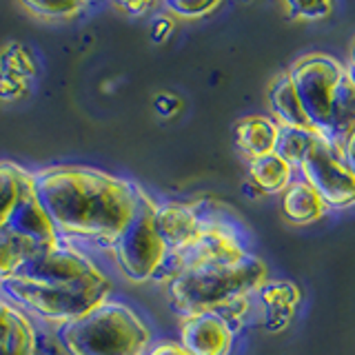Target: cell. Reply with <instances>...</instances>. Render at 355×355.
I'll return each instance as SVG.
<instances>
[{"label": "cell", "instance_id": "obj_28", "mask_svg": "<svg viewBox=\"0 0 355 355\" xmlns=\"http://www.w3.org/2000/svg\"><path fill=\"white\" fill-rule=\"evenodd\" d=\"M155 109H158V114H162V116H171L180 109V103H178L171 94H164V96H158V100H155Z\"/></svg>", "mask_w": 355, "mask_h": 355}, {"label": "cell", "instance_id": "obj_24", "mask_svg": "<svg viewBox=\"0 0 355 355\" xmlns=\"http://www.w3.org/2000/svg\"><path fill=\"white\" fill-rule=\"evenodd\" d=\"M164 9L180 18H205L220 9L216 0H166Z\"/></svg>", "mask_w": 355, "mask_h": 355}, {"label": "cell", "instance_id": "obj_15", "mask_svg": "<svg viewBox=\"0 0 355 355\" xmlns=\"http://www.w3.org/2000/svg\"><path fill=\"white\" fill-rule=\"evenodd\" d=\"M269 105H271V111H273V120L280 127L315 131L313 125H311V120L306 116L302 103H300V98L295 94V87L291 83V78H288V73L275 78V80L271 83V87H269Z\"/></svg>", "mask_w": 355, "mask_h": 355}, {"label": "cell", "instance_id": "obj_17", "mask_svg": "<svg viewBox=\"0 0 355 355\" xmlns=\"http://www.w3.org/2000/svg\"><path fill=\"white\" fill-rule=\"evenodd\" d=\"M327 205L304 180H293L282 193V214L293 225H311L324 216Z\"/></svg>", "mask_w": 355, "mask_h": 355}, {"label": "cell", "instance_id": "obj_18", "mask_svg": "<svg viewBox=\"0 0 355 355\" xmlns=\"http://www.w3.org/2000/svg\"><path fill=\"white\" fill-rule=\"evenodd\" d=\"M29 180L31 173L22 166L14 162H0V229L9 227Z\"/></svg>", "mask_w": 355, "mask_h": 355}, {"label": "cell", "instance_id": "obj_26", "mask_svg": "<svg viewBox=\"0 0 355 355\" xmlns=\"http://www.w3.org/2000/svg\"><path fill=\"white\" fill-rule=\"evenodd\" d=\"M27 92V80L25 78L11 76L0 71V100H18Z\"/></svg>", "mask_w": 355, "mask_h": 355}, {"label": "cell", "instance_id": "obj_32", "mask_svg": "<svg viewBox=\"0 0 355 355\" xmlns=\"http://www.w3.org/2000/svg\"><path fill=\"white\" fill-rule=\"evenodd\" d=\"M351 71L355 73V42H353V47H351Z\"/></svg>", "mask_w": 355, "mask_h": 355}, {"label": "cell", "instance_id": "obj_1", "mask_svg": "<svg viewBox=\"0 0 355 355\" xmlns=\"http://www.w3.org/2000/svg\"><path fill=\"white\" fill-rule=\"evenodd\" d=\"M36 196L58 238L114 244L136 216L144 191L92 166L60 164L33 173Z\"/></svg>", "mask_w": 355, "mask_h": 355}, {"label": "cell", "instance_id": "obj_13", "mask_svg": "<svg viewBox=\"0 0 355 355\" xmlns=\"http://www.w3.org/2000/svg\"><path fill=\"white\" fill-rule=\"evenodd\" d=\"M0 355H38V336L22 309L0 302Z\"/></svg>", "mask_w": 355, "mask_h": 355}, {"label": "cell", "instance_id": "obj_5", "mask_svg": "<svg viewBox=\"0 0 355 355\" xmlns=\"http://www.w3.org/2000/svg\"><path fill=\"white\" fill-rule=\"evenodd\" d=\"M111 249H114L120 273L129 282L142 284L160 277L166 258H169V249L155 229V202L147 193L142 196L136 216L111 244Z\"/></svg>", "mask_w": 355, "mask_h": 355}, {"label": "cell", "instance_id": "obj_29", "mask_svg": "<svg viewBox=\"0 0 355 355\" xmlns=\"http://www.w3.org/2000/svg\"><path fill=\"white\" fill-rule=\"evenodd\" d=\"M171 29H173L171 20L166 18V16H162V18H158V20L153 22L151 36H153V40H155V42H162V40H166V36H169V33H171Z\"/></svg>", "mask_w": 355, "mask_h": 355}, {"label": "cell", "instance_id": "obj_31", "mask_svg": "<svg viewBox=\"0 0 355 355\" xmlns=\"http://www.w3.org/2000/svg\"><path fill=\"white\" fill-rule=\"evenodd\" d=\"M116 7L127 11L129 16H140V14H144V11L151 9V3H118Z\"/></svg>", "mask_w": 355, "mask_h": 355}, {"label": "cell", "instance_id": "obj_23", "mask_svg": "<svg viewBox=\"0 0 355 355\" xmlns=\"http://www.w3.org/2000/svg\"><path fill=\"white\" fill-rule=\"evenodd\" d=\"M20 7L29 11L33 18L42 20H69L76 18L85 9V3H38V0H25Z\"/></svg>", "mask_w": 355, "mask_h": 355}, {"label": "cell", "instance_id": "obj_9", "mask_svg": "<svg viewBox=\"0 0 355 355\" xmlns=\"http://www.w3.org/2000/svg\"><path fill=\"white\" fill-rule=\"evenodd\" d=\"M236 331L216 311L187 315L180 327V344L191 355H229Z\"/></svg>", "mask_w": 355, "mask_h": 355}, {"label": "cell", "instance_id": "obj_6", "mask_svg": "<svg viewBox=\"0 0 355 355\" xmlns=\"http://www.w3.org/2000/svg\"><path fill=\"white\" fill-rule=\"evenodd\" d=\"M313 129L331 140L333 107L347 67L327 53H306L286 71Z\"/></svg>", "mask_w": 355, "mask_h": 355}, {"label": "cell", "instance_id": "obj_2", "mask_svg": "<svg viewBox=\"0 0 355 355\" xmlns=\"http://www.w3.org/2000/svg\"><path fill=\"white\" fill-rule=\"evenodd\" d=\"M266 280V264L249 251L233 258L200 262L166 280L171 306L182 318L225 311Z\"/></svg>", "mask_w": 355, "mask_h": 355}, {"label": "cell", "instance_id": "obj_14", "mask_svg": "<svg viewBox=\"0 0 355 355\" xmlns=\"http://www.w3.org/2000/svg\"><path fill=\"white\" fill-rule=\"evenodd\" d=\"M277 131H280V125L273 118L247 116L240 118L233 127V142L249 160H253L275 151Z\"/></svg>", "mask_w": 355, "mask_h": 355}, {"label": "cell", "instance_id": "obj_12", "mask_svg": "<svg viewBox=\"0 0 355 355\" xmlns=\"http://www.w3.org/2000/svg\"><path fill=\"white\" fill-rule=\"evenodd\" d=\"M255 295L264 313V327L269 331L286 329L300 304V288L288 280H264L255 288Z\"/></svg>", "mask_w": 355, "mask_h": 355}, {"label": "cell", "instance_id": "obj_8", "mask_svg": "<svg viewBox=\"0 0 355 355\" xmlns=\"http://www.w3.org/2000/svg\"><path fill=\"white\" fill-rule=\"evenodd\" d=\"M98 275V266L83 251H78L71 244L55 242L51 247H44L33 253L22 264L16 277L42 284H73L92 280Z\"/></svg>", "mask_w": 355, "mask_h": 355}, {"label": "cell", "instance_id": "obj_3", "mask_svg": "<svg viewBox=\"0 0 355 355\" xmlns=\"http://www.w3.org/2000/svg\"><path fill=\"white\" fill-rule=\"evenodd\" d=\"M151 331L122 302L98 304L83 318L60 324L58 342L67 355H142Z\"/></svg>", "mask_w": 355, "mask_h": 355}, {"label": "cell", "instance_id": "obj_22", "mask_svg": "<svg viewBox=\"0 0 355 355\" xmlns=\"http://www.w3.org/2000/svg\"><path fill=\"white\" fill-rule=\"evenodd\" d=\"M0 71L29 80L31 76H36L38 64L27 47H22L20 42H11L0 53Z\"/></svg>", "mask_w": 355, "mask_h": 355}, {"label": "cell", "instance_id": "obj_10", "mask_svg": "<svg viewBox=\"0 0 355 355\" xmlns=\"http://www.w3.org/2000/svg\"><path fill=\"white\" fill-rule=\"evenodd\" d=\"M207 222L209 220L200 216V211L191 205H155V229H158L169 253H178L187 249L189 244H193L200 233L205 231Z\"/></svg>", "mask_w": 355, "mask_h": 355}, {"label": "cell", "instance_id": "obj_33", "mask_svg": "<svg viewBox=\"0 0 355 355\" xmlns=\"http://www.w3.org/2000/svg\"><path fill=\"white\" fill-rule=\"evenodd\" d=\"M3 297H5V295H3V288H0V302H3Z\"/></svg>", "mask_w": 355, "mask_h": 355}, {"label": "cell", "instance_id": "obj_7", "mask_svg": "<svg viewBox=\"0 0 355 355\" xmlns=\"http://www.w3.org/2000/svg\"><path fill=\"white\" fill-rule=\"evenodd\" d=\"M297 169L327 209H342L355 202V173L338 142L318 133Z\"/></svg>", "mask_w": 355, "mask_h": 355}, {"label": "cell", "instance_id": "obj_16", "mask_svg": "<svg viewBox=\"0 0 355 355\" xmlns=\"http://www.w3.org/2000/svg\"><path fill=\"white\" fill-rule=\"evenodd\" d=\"M295 166L288 164L280 153H266L260 158L249 160V178L260 193L275 196L284 193L288 184L293 182Z\"/></svg>", "mask_w": 355, "mask_h": 355}, {"label": "cell", "instance_id": "obj_11", "mask_svg": "<svg viewBox=\"0 0 355 355\" xmlns=\"http://www.w3.org/2000/svg\"><path fill=\"white\" fill-rule=\"evenodd\" d=\"M11 231L20 233L22 238L31 240L33 244H38L40 249L44 247H51V244L60 242L58 233H55L53 225L49 216L44 214V209L40 205V200L36 196V184H33V173H31V180L25 187V193L20 198V205L16 209L14 218H11L9 227Z\"/></svg>", "mask_w": 355, "mask_h": 355}, {"label": "cell", "instance_id": "obj_27", "mask_svg": "<svg viewBox=\"0 0 355 355\" xmlns=\"http://www.w3.org/2000/svg\"><path fill=\"white\" fill-rule=\"evenodd\" d=\"M340 149H342L344 158H347L349 166H351L353 173H355V127L340 140Z\"/></svg>", "mask_w": 355, "mask_h": 355}, {"label": "cell", "instance_id": "obj_21", "mask_svg": "<svg viewBox=\"0 0 355 355\" xmlns=\"http://www.w3.org/2000/svg\"><path fill=\"white\" fill-rule=\"evenodd\" d=\"M315 136H318L315 131L280 127V131H277V142H275V153H280L288 164L297 169L300 162L304 158V153L311 147V142L315 140Z\"/></svg>", "mask_w": 355, "mask_h": 355}, {"label": "cell", "instance_id": "obj_4", "mask_svg": "<svg viewBox=\"0 0 355 355\" xmlns=\"http://www.w3.org/2000/svg\"><path fill=\"white\" fill-rule=\"evenodd\" d=\"M0 288H3V295L20 309H27L42 320L58 322V324L83 318L98 304L107 302L111 293V284L103 273L92 280L73 284H42L11 277L0 284Z\"/></svg>", "mask_w": 355, "mask_h": 355}, {"label": "cell", "instance_id": "obj_20", "mask_svg": "<svg viewBox=\"0 0 355 355\" xmlns=\"http://www.w3.org/2000/svg\"><path fill=\"white\" fill-rule=\"evenodd\" d=\"M355 127V73L347 69L344 73L338 96H336V107H333V129H331V140L338 142L347 136V133Z\"/></svg>", "mask_w": 355, "mask_h": 355}, {"label": "cell", "instance_id": "obj_30", "mask_svg": "<svg viewBox=\"0 0 355 355\" xmlns=\"http://www.w3.org/2000/svg\"><path fill=\"white\" fill-rule=\"evenodd\" d=\"M149 355H191L182 344H175V342H164V344H158V347H153L149 351Z\"/></svg>", "mask_w": 355, "mask_h": 355}, {"label": "cell", "instance_id": "obj_19", "mask_svg": "<svg viewBox=\"0 0 355 355\" xmlns=\"http://www.w3.org/2000/svg\"><path fill=\"white\" fill-rule=\"evenodd\" d=\"M40 251L38 244L22 238L11 229H0V284L16 277L33 253Z\"/></svg>", "mask_w": 355, "mask_h": 355}, {"label": "cell", "instance_id": "obj_25", "mask_svg": "<svg viewBox=\"0 0 355 355\" xmlns=\"http://www.w3.org/2000/svg\"><path fill=\"white\" fill-rule=\"evenodd\" d=\"M286 9L291 11V16H297L302 20H322L333 11V5L331 3H286Z\"/></svg>", "mask_w": 355, "mask_h": 355}]
</instances>
